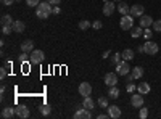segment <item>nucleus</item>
I'll list each match as a JSON object with an SVG mask.
<instances>
[{
    "label": "nucleus",
    "instance_id": "obj_1",
    "mask_svg": "<svg viewBox=\"0 0 161 119\" xmlns=\"http://www.w3.org/2000/svg\"><path fill=\"white\" fill-rule=\"evenodd\" d=\"M52 8H53V5H50L48 2H40V3L37 5V8H36V15H37V18H40V19H47V18L52 15Z\"/></svg>",
    "mask_w": 161,
    "mask_h": 119
},
{
    "label": "nucleus",
    "instance_id": "obj_2",
    "mask_svg": "<svg viewBox=\"0 0 161 119\" xmlns=\"http://www.w3.org/2000/svg\"><path fill=\"white\" fill-rule=\"evenodd\" d=\"M119 28L123 31H130L134 28V16L123 15V18H121V21H119Z\"/></svg>",
    "mask_w": 161,
    "mask_h": 119
},
{
    "label": "nucleus",
    "instance_id": "obj_3",
    "mask_svg": "<svg viewBox=\"0 0 161 119\" xmlns=\"http://www.w3.org/2000/svg\"><path fill=\"white\" fill-rule=\"evenodd\" d=\"M44 60H45V53L42 50H32L31 51V55H29L31 64H40V63H44Z\"/></svg>",
    "mask_w": 161,
    "mask_h": 119
},
{
    "label": "nucleus",
    "instance_id": "obj_4",
    "mask_svg": "<svg viewBox=\"0 0 161 119\" xmlns=\"http://www.w3.org/2000/svg\"><path fill=\"white\" fill-rule=\"evenodd\" d=\"M158 50H159V47H158V44H155L153 41H147L145 44H143V53H147V55H150V57H153V55H156L158 53Z\"/></svg>",
    "mask_w": 161,
    "mask_h": 119
},
{
    "label": "nucleus",
    "instance_id": "obj_5",
    "mask_svg": "<svg viewBox=\"0 0 161 119\" xmlns=\"http://www.w3.org/2000/svg\"><path fill=\"white\" fill-rule=\"evenodd\" d=\"M116 73H118V76H127L130 73V68H129V64H127L126 60H121L116 64Z\"/></svg>",
    "mask_w": 161,
    "mask_h": 119
},
{
    "label": "nucleus",
    "instance_id": "obj_6",
    "mask_svg": "<svg viewBox=\"0 0 161 119\" xmlns=\"http://www.w3.org/2000/svg\"><path fill=\"white\" fill-rule=\"evenodd\" d=\"M79 110L74 113V119H89V117H92V114H90V110H87V108H84V106H77Z\"/></svg>",
    "mask_w": 161,
    "mask_h": 119
},
{
    "label": "nucleus",
    "instance_id": "obj_7",
    "mask_svg": "<svg viewBox=\"0 0 161 119\" xmlns=\"http://www.w3.org/2000/svg\"><path fill=\"white\" fill-rule=\"evenodd\" d=\"M130 105H132L134 108H139L140 110L143 106V97H142V94H139V92H137V94H134L130 97Z\"/></svg>",
    "mask_w": 161,
    "mask_h": 119
},
{
    "label": "nucleus",
    "instance_id": "obj_8",
    "mask_svg": "<svg viewBox=\"0 0 161 119\" xmlns=\"http://www.w3.org/2000/svg\"><path fill=\"white\" fill-rule=\"evenodd\" d=\"M105 84L108 87L118 85V73H106L105 74Z\"/></svg>",
    "mask_w": 161,
    "mask_h": 119
},
{
    "label": "nucleus",
    "instance_id": "obj_9",
    "mask_svg": "<svg viewBox=\"0 0 161 119\" xmlns=\"http://www.w3.org/2000/svg\"><path fill=\"white\" fill-rule=\"evenodd\" d=\"M143 11H145V8H143V5H132L130 7V11H129V15L130 16H134V18H140L142 15H143Z\"/></svg>",
    "mask_w": 161,
    "mask_h": 119
},
{
    "label": "nucleus",
    "instance_id": "obj_10",
    "mask_svg": "<svg viewBox=\"0 0 161 119\" xmlns=\"http://www.w3.org/2000/svg\"><path fill=\"white\" fill-rule=\"evenodd\" d=\"M15 110H16V116H18V117H21V119L29 117V108L26 106V105H18Z\"/></svg>",
    "mask_w": 161,
    "mask_h": 119
},
{
    "label": "nucleus",
    "instance_id": "obj_11",
    "mask_svg": "<svg viewBox=\"0 0 161 119\" xmlns=\"http://www.w3.org/2000/svg\"><path fill=\"white\" fill-rule=\"evenodd\" d=\"M79 94L82 95V97H89L92 94V85L89 82H80L79 85Z\"/></svg>",
    "mask_w": 161,
    "mask_h": 119
},
{
    "label": "nucleus",
    "instance_id": "obj_12",
    "mask_svg": "<svg viewBox=\"0 0 161 119\" xmlns=\"http://www.w3.org/2000/svg\"><path fill=\"white\" fill-rule=\"evenodd\" d=\"M106 113H108V116L113 117V119L121 117V108L116 106V105H113V106H108V108H106Z\"/></svg>",
    "mask_w": 161,
    "mask_h": 119
},
{
    "label": "nucleus",
    "instance_id": "obj_13",
    "mask_svg": "<svg viewBox=\"0 0 161 119\" xmlns=\"http://www.w3.org/2000/svg\"><path fill=\"white\" fill-rule=\"evenodd\" d=\"M139 24L142 26V28H150V26L153 24V19H152V16H148V15H142L140 19H139Z\"/></svg>",
    "mask_w": 161,
    "mask_h": 119
},
{
    "label": "nucleus",
    "instance_id": "obj_14",
    "mask_svg": "<svg viewBox=\"0 0 161 119\" xmlns=\"http://www.w3.org/2000/svg\"><path fill=\"white\" fill-rule=\"evenodd\" d=\"M113 11H114V5H113L111 0L105 2V5H103V15H105V16H111Z\"/></svg>",
    "mask_w": 161,
    "mask_h": 119
},
{
    "label": "nucleus",
    "instance_id": "obj_15",
    "mask_svg": "<svg viewBox=\"0 0 161 119\" xmlns=\"http://www.w3.org/2000/svg\"><path fill=\"white\" fill-rule=\"evenodd\" d=\"M13 116H16V110H15V108L7 106V108L2 110V117H5V119H11Z\"/></svg>",
    "mask_w": 161,
    "mask_h": 119
},
{
    "label": "nucleus",
    "instance_id": "obj_16",
    "mask_svg": "<svg viewBox=\"0 0 161 119\" xmlns=\"http://www.w3.org/2000/svg\"><path fill=\"white\" fill-rule=\"evenodd\" d=\"M150 90H152V87H150L148 82H140L139 87H137V92H139V94H142V95L150 94Z\"/></svg>",
    "mask_w": 161,
    "mask_h": 119
},
{
    "label": "nucleus",
    "instance_id": "obj_17",
    "mask_svg": "<svg viewBox=\"0 0 161 119\" xmlns=\"http://www.w3.org/2000/svg\"><path fill=\"white\" fill-rule=\"evenodd\" d=\"M21 50H23V51H26V53L32 51V50H34V42H32V41H29V39H28V41H24V42L21 44Z\"/></svg>",
    "mask_w": 161,
    "mask_h": 119
},
{
    "label": "nucleus",
    "instance_id": "obj_18",
    "mask_svg": "<svg viewBox=\"0 0 161 119\" xmlns=\"http://www.w3.org/2000/svg\"><path fill=\"white\" fill-rule=\"evenodd\" d=\"M82 106H84V108H87V110H93V108H95V101L92 100V97H90V95H89V97H84Z\"/></svg>",
    "mask_w": 161,
    "mask_h": 119
},
{
    "label": "nucleus",
    "instance_id": "obj_19",
    "mask_svg": "<svg viewBox=\"0 0 161 119\" xmlns=\"http://www.w3.org/2000/svg\"><path fill=\"white\" fill-rule=\"evenodd\" d=\"M130 74H132L134 79H140L143 76V68H142V66H136V68L130 69Z\"/></svg>",
    "mask_w": 161,
    "mask_h": 119
},
{
    "label": "nucleus",
    "instance_id": "obj_20",
    "mask_svg": "<svg viewBox=\"0 0 161 119\" xmlns=\"http://www.w3.org/2000/svg\"><path fill=\"white\" fill-rule=\"evenodd\" d=\"M118 11L121 13V15H129L130 7H129L127 3H124V2H119V5H118Z\"/></svg>",
    "mask_w": 161,
    "mask_h": 119
},
{
    "label": "nucleus",
    "instance_id": "obj_21",
    "mask_svg": "<svg viewBox=\"0 0 161 119\" xmlns=\"http://www.w3.org/2000/svg\"><path fill=\"white\" fill-rule=\"evenodd\" d=\"M143 31H145V29H143L142 26L139 24L137 28H132V31H130V35H132L134 39H137V37H140V35L143 34Z\"/></svg>",
    "mask_w": 161,
    "mask_h": 119
},
{
    "label": "nucleus",
    "instance_id": "obj_22",
    "mask_svg": "<svg viewBox=\"0 0 161 119\" xmlns=\"http://www.w3.org/2000/svg\"><path fill=\"white\" fill-rule=\"evenodd\" d=\"M108 97H110V98H113V100L119 98V89H118L116 85L110 87V90H108Z\"/></svg>",
    "mask_w": 161,
    "mask_h": 119
},
{
    "label": "nucleus",
    "instance_id": "obj_23",
    "mask_svg": "<svg viewBox=\"0 0 161 119\" xmlns=\"http://www.w3.org/2000/svg\"><path fill=\"white\" fill-rule=\"evenodd\" d=\"M0 23H2V26H13L15 19H13L10 15H3V16H2V19H0Z\"/></svg>",
    "mask_w": 161,
    "mask_h": 119
},
{
    "label": "nucleus",
    "instance_id": "obj_24",
    "mask_svg": "<svg viewBox=\"0 0 161 119\" xmlns=\"http://www.w3.org/2000/svg\"><path fill=\"white\" fill-rule=\"evenodd\" d=\"M123 60H126V61H130V60H134V50H130V48H126L123 53Z\"/></svg>",
    "mask_w": 161,
    "mask_h": 119
},
{
    "label": "nucleus",
    "instance_id": "obj_25",
    "mask_svg": "<svg viewBox=\"0 0 161 119\" xmlns=\"http://www.w3.org/2000/svg\"><path fill=\"white\" fill-rule=\"evenodd\" d=\"M24 28H26V26H24L23 21H15V23H13V31H15V32H23Z\"/></svg>",
    "mask_w": 161,
    "mask_h": 119
},
{
    "label": "nucleus",
    "instance_id": "obj_26",
    "mask_svg": "<svg viewBox=\"0 0 161 119\" xmlns=\"http://www.w3.org/2000/svg\"><path fill=\"white\" fill-rule=\"evenodd\" d=\"M97 103H98L100 108H108L110 106V105H108V98H106V97H100Z\"/></svg>",
    "mask_w": 161,
    "mask_h": 119
},
{
    "label": "nucleus",
    "instance_id": "obj_27",
    "mask_svg": "<svg viewBox=\"0 0 161 119\" xmlns=\"http://www.w3.org/2000/svg\"><path fill=\"white\" fill-rule=\"evenodd\" d=\"M90 28V23L87 21V19H82L79 23V29H82V31H86V29H89Z\"/></svg>",
    "mask_w": 161,
    "mask_h": 119
},
{
    "label": "nucleus",
    "instance_id": "obj_28",
    "mask_svg": "<svg viewBox=\"0 0 161 119\" xmlns=\"http://www.w3.org/2000/svg\"><path fill=\"white\" fill-rule=\"evenodd\" d=\"M121 60H123V55H121V53H114V55L111 57V61H113V64H118Z\"/></svg>",
    "mask_w": 161,
    "mask_h": 119
},
{
    "label": "nucleus",
    "instance_id": "obj_29",
    "mask_svg": "<svg viewBox=\"0 0 161 119\" xmlns=\"http://www.w3.org/2000/svg\"><path fill=\"white\" fill-rule=\"evenodd\" d=\"M153 31H156V32H161V19H156V21H153Z\"/></svg>",
    "mask_w": 161,
    "mask_h": 119
},
{
    "label": "nucleus",
    "instance_id": "obj_30",
    "mask_svg": "<svg viewBox=\"0 0 161 119\" xmlns=\"http://www.w3.org/2000/svg\"><path fill=\"white\" fill-rule=\"evenodd\" d=\"M40 113H42L44 116L50 114V106H48V105H42V106H40Z\"/></svg>",
    "mask_w": 161,
    "mask_h": 119
},
{
    "label": "nucleus",
    "instance_id": "obj_31",
    "mask_svg": "<svg viewBox=\"0 0 161 119\" xmlns=\"http://www.w3.org/2000/svg\"><path fill=\"white\" fill-rule=\"evenodd\" d=\"M18 60H19V63L23 64V63H26V61H28V60H29V55H28V53H26V51H23V53H21V57H19Z\"/></svg>",
    "mask_w": 161,
    "mask_h": 119
},
{
    "label": "nucleus",
    "instance_id": "obj_32",
    "mask_svg": "<svg viewBox=\"0 0 161 119\" xmlns=\"http://www.w3.org/2000/svg\"><path fill=\"white\" fill-rule=\"evenodd\" d=\"M11 31H13V26H2V32H3L5 35H8Z\"/></svg>",
    "mask_w": 161,
    "mask_h": 119
},
{
    "label": "nucleus",
    "instance_id": "obj_33",
    "mask_svg": "<svg viewBox=\"0 0 161 119\" xmlns=\"http://www.w3.org/2000/svg\"><path fill=\"white\" fill-rule=\"evenodd\" d=\"M139 116H140L142 119H145L147 116H148V110H147V108H140V111H139Z\"/></svg>",
    "mask_w": 161,
    "mask_h": 119
},
{
    "label": "nucleus",
    "instance_id": "obj_34",
    "mask_svg": "<svg viewBox=\"0 0 161 119\" xmlns=\"http://www.w3.org/2000/svg\"><path fill=\"white\" fill-rule=\"evenodd\" d=\"M26 3H28V7H37L40 3V0H26Z\"/></svg>",
    "mask_w": 161,
    "mask_h": 119
},
{
    "label": "nucleus",
    "instance_id": "obj_35",
    "mask_svg": "<svg viewBox=\"0 0 161 119\" xmlns=\"http://www.w3.org/2000/svg\"><path fill=\"white\" fill-rule=\"evenodd\" d=\"M145 29V32H143V35H145V39H147V41H148V39L152 37V31L148 29V28H143Z\"/></svg>",
    "mask_w": 161,
    "mask_h": 119
},
{
    "label": "nucleus",
    "instance_id": "obj_36",
    "mask_svg": "<svg viewBox=\"0 0 161 119\" xmlns=\"http://www.w3.org/2000/svg\"><path fill=\"white\" fill-rule=\"evenodd\" d=\"M0 2H2L3 7H10V5H13V2H15V0H0Z\"/></svg>",
    "mask_w": 161,
    "mask_h": 119
},
{
    "label": "nucleus",
    "instance_id": "obj_37",
    "mask_svg": "<svg viewBox=\"0 0 161 119\" xmlns=\"http://www.w3.org/2000/svg\"><path fill=\"white\" fill-rule=\"evenodd\" d=\"M52 15H60V7H58V5H53V8H52Z\"/></svg>",
    "mask_w": 161,
    "mask_h": 119
},
{
    "label": "nucleus",
    "instance_id": "obj_38",
    "mask_svg": "<svg viewBox=\"0 0 161 119\" xmlns=\"http://www.w3.org/2000/svg\"><path fill=\"white\" fill-rule=\"evenodd\" d=\"M92 26H93V29H102V26H103V24H102V21H93Z\"/></svg>",
    "mask_w": 161,
    "mask_h": 119
},
{
    "label": "nucleus",
    "instance_id": "obj_39",
    "mask_svg": "<svg viewBox=\"0 0 161 119\" xmlns=\"http://www.w3.org/2000/svg\"><path fill=\"white\" fill-rule=\"evenodd\" d=\"M136 89H137V87H136V84H132V82L127 85V92H129V94H132V92L136 90Z\"/></svg>",
    "mask_w": 161,
    "mask_h": 119
},
{
    "label": "nucleus",
    "instance_id": "obj_40",
    "mask_svg": "<svg viewBox=\"0 0 161 119\" xmlns=\"http://www.w3.org/2000/svg\"><path fill=\"white\" fill-rule=\"evenodd\" d=\"M5 76H7V69L2 68V69H0V79H5Z\"/></svg>",
    "mask_w": 161,
    "mask_h": 119
},
{
    "label": "nucleus",
    "instance_id": "obj_41",
    "mask_svg": "<svg viewBox=\"0 0 161 119\" xmlns=\"http://www.w3.org/2000/svg\"><path fill=\"white\" fill-rule=\"evenodd\" d=\"M48 3H50V5H60L61 0H48Z\"/></svg>",
    "mask_w": 161,
    "mask_h": 119
},
{
    "label": "nucleus",
    "instance_id": "obj_42",
    "mask_svg": "<svg viewBox=\"0 0 161 119\" xmlns=\"http://www.w3.org/2000/svg\"><path fill=\"white\" fill-rule=\"evenodd\" d=\"M106 117H110L108 113H106V114H98V119H106Z\"/></svg>",
    "mask_w": 161,
    "mask_h": 119
},
{
    "label": "nucleus",
    "instance_id": "obj_43",
    "mask_svg": "<svg viewBox=\"0 0 161 119\" xmlns=\"http://www.w3.org/2000/svg\"><path fill=\"white\" fill-rule=\"evenodd\" d=\"M108 57H110V51H108V50H106V51H105V53H103V57H102V58H108Z\"/></svg>",
    "mask_w": 161,
    "mask_h": 119
},
{
    "label": "nucleus",
    "instance_id": "obj_44",
    "mask_svg": "<svg viewBox=\"0 0 161 119\" xmlns=\"http://www.w3.org/2000/svg\"><path fill=\"white\" fill-rule=\"evenodd\" d=\"M113 2H123V0H113Z\"/></svg>",
    "mask_w": 161,
    "mask_h": 119
},
{
    "label": "nucleus",
    "instance_id": "obj_45",
    "mask_svg": "<svg viewBox=\"0 0 161 119\" xmlns=\"http://www.w3.org/2000/svg\"><path fill=\"white\" fill-rule=\"evenodd\" d=\"M103 2H108V0H103Z\"/></svg>",
    "mask_w": 161,
    "mask_h": 119
}]
</instances>
